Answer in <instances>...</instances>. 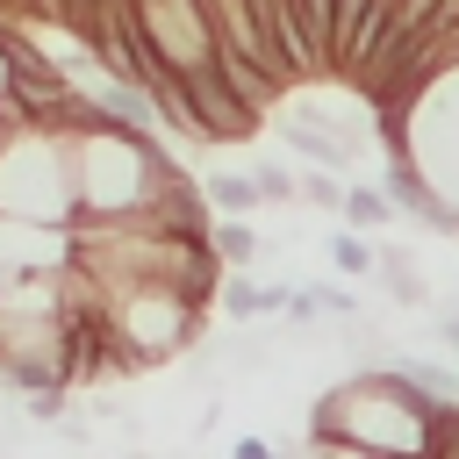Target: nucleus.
I'll use <instances>...</instances> for the list:
<instances>
[{
    "label": "nucleus",
    "mask_w": 459,
    "mask_h": 459,
    "mask_svg": "<svg viewBox=\"0 0 459 459\" xmlns=\"http://www.w3.org/2000/svg\"><path fill=\"white\" fill-rule=\"evenodd\" d=\"M280 143H287L294 158H308L316 172H344V165L359 158L351 136H337L330 122H308V115H280Z\"/></svg>",
    "instance_id": "nucleus-7"
},
{
    "label": "nucleus",
    "mask_w": 459,
    "mask_h": 459,
    "mask_svg": "<svg viewBox=\"0 0 459 459\" xmlns=\"http://www.w3.org/2000/svg\"><path fill=\"white\" fill-rule=\"evenodd\" d=\"M29 22H57L65 29V0H29Z\"/></svg>",
    "instance_id": "nucleus-21"
},
{
    "label": "nucleus",
    "mask_w": 459,
    "mask_h": 459,
    "mask_svg": "<svg viewBox=\"0 0 459 459\" xmlns=\"http://www.w3.org/2000/svg\"><path fill=\"white\" fill-rule=\"evenodd\" d=\"M100 316L115 337V366H165L208 337L201 301L179 287H115V294H100Z\"/></svg>",
    "instance_id": "nucleus-4"
},
{
    "label": "nucleus",
    "mask_w": 459,
    "mask_h": 459,
    "mask_svg": "<svg viewBox=\"0 0 459 459\" xmlns=\"http://www.w3.org/2000/svg\"><path fill=\"white\" fill-rule=\"evenodd\" d=\"M287 7V36L301 57V79L337 72V0H280Z\"/></svg>",
    "instance_id": "nucleus-6"
},
{
    "label": "nucleus",
    "mask_w": 459,
    "mask_h": 459,
    "mask_svg": "<svg viewBox=\"0 0 459 459\" xmlns=\"http://www.w3.org/2000/svg\"><path fill=\"white\" fill-rule=\"evenodd\" d=\"M65 394L72 387H36V394H22V416L29 423H65Z\"/></svg>",
    "instance_id": "nucleus-16"
},
{
    "label": "nucleus",
    "mask_w": 459,
    "mask_h": 459,
    "mask_svg": "<svg viewBox=\"0 0 459 459\" xmlns=\"http://www.w3.org/2000/svg\"><path fill=\"white\" fill-rule=\"evenodd\" d=\"M201 201H208L215 215H251V208H258V179H251V172H208V179H201Z\"/></svg>",
    "instance_id": "nucleus-11"
},
{
    "label": "nucleus",
    "mask_w": 459,
    "mask_h": 459,
    "mask_svg": "<svg viewBox=\"0 0 459 459\" xmlns=\"http://www.w3.org/2000/svg\"><path fill=\"white\" fill-rule=\"evenodd\" d=\"M14 93V29H0V100Z\"/></svg>",
    "instance_id": "nucleus-19"
},
{
    "label": "nucleus",
    "mask_w": 459,
    "mask_h": 459,
    "mask_svg": "<svg viewBox=\"0 0 459 459\" xmlns=\"http://www.w3.org/2000/svg\"><path fill=\"white\" fill-rule=\"evenodd\" d=\"M394 366H402L437 409H459V373H452V366H430V359H394Z\"/></svg>",
    "instance_id": "nucleus-13"
},
{
    "label": "nucleus",
    "mask_w": 459,
    "mask_h": 459,
    "mask_svg": "<svg viewBox=\"0 0 459 459\" xmlns=\"http://www.w3.org/2000/svg\"><path fill=\"white\" fill-rule=\"evenodd\" d=\"M230 459H308V445H301V452H280L273 437H237V445H230Z\"/></svg>",
    "instance_id": "nucleus-18"
},
{
    "label": "nucleus",
    "mask_w": 459,
    "mask_h": 459,
    "mask_svg": "<svg viewBox=\"0 0 459 459\" xmlns=\"http://www.w3.org/2000/svg\"><path fill=\"white\" fill-rule=\"evenodd\" d=\"M65 158H72V194H79V222H122V215H151L179 179V165L158 151L151 129H122V122H65Z\"/></svg>",
    "instance_id": "nucleus-2"
},
{
    "label": "nucleus",
    "mask_w": 459,
    "mask_h": 459,
    "mask_svg": "<svg viewBox=\"0 0 459 459\" xmlns=\"http://www.w3.org/2000/svg\"><path fill=\"white\" fill-rule=\"evenodd\" d=\"M179 100H186L201 143H237V136L258 129V108L222 79V65H208V72H179Z\"/></svg>",
    "instance_id": "nucleus-5"
},
{
    "label": "nucleus",
    "mask_w": 459,
    "mask_h": 459,
    "mask_svg": "<svg viewBox=\"0 0 459 459\" xmlns=\"http://www.w3.org/2000/svg\"><path fill=\"white\" fill-rule=\"evenodd\" d=\"M373 273L387 280V294H394L402 308H423V280H416V258H409L402 244H373Z\"/></svg>",
    "instance_id": "nucleus-10"
},
{
    "label": "nucleus",
    "mask_w": 459,
    "mask_h": 459,
    "mask_svg": "<svg viewBox=\"0 0 459 459\" xmlns=\"http://www.w3.org/2000/svg\"><path fill=\"white\" fill-rule=\"evenodd\" d=\"M330 265H337L344 280H373V244H366L359 230H337V237H330Z\"/></svg>",
    "instance_id": "nucleus-14"
},
{
    "label": "nucleus",
    "mask_w": 459,
    "mask_h": 459,
    "mask_svg": "<svg viewBox=\"0 0 459 459\" xmlns=\"http://www.w3.org/2000/svg\"><path fill=\"white\" fill-rule=\"evenodd\" d=\"M301 201H316V208H337V215H344V186H337L330 172H316V165L301 172Z\"/></svg>",
    "instance_id": "nucleus-17"
},
{
    "label": "nucleus",
    "mask_w": 459,
    "mask_h": 459,
    "mask_svg": "<svg viewBox=\"0 0 459 459\" xmlns=\"http://www.w3.org/2000/svg\"><path fill=\"white\" fill-rule=\"evenodd\" d=\"M208 244H215V258H222V273H251V265L265 258V244H258V230H251V215H222V222H208Z\"/></svg>",
    "instance_id": "nucleus-9"
},
{
    "label": "nucleus",
    "mask_w": 459,
    "mask_h": 459,
    "mask_svg": "<svg viewBox=\"0 0 459 459\" xmlns=\"http://www.w3.org/2000/svg\"><path fill=\"white\" fill-rule=\"evenodd\" d=\"M316 459H394V452H366V445H308Z\"/></svg>",
    "instance_id": "nucleus-20"
},
{
    "label": "nucleus",
    "mask_w": 459,
    "mask_h": 459,
    "mask_svg": "<svg viewBox=\"0 0 459 459\" xmlns=\"http://www.w3.org/2000/svg\"><path fill=\"white\" fill-rule=\"evenodd\" d=\"M215 301H222V316H230V323H258V316H287V301H294V280H251V273H222V287H215Z\"/></svg>",
    "instance_id": "nucleus-8"
},
{
    "label": "nucleus",
    "mask_w": 459,
    "mask_h": 459,
    "mask_svg": "<svg viewBox=\"0 0 459 459\" xmlns=\"http://www.w3.org/2000/svg\"><path fill=\"white\" fill-rule=\"evenodd\" d=\"M251 179H258V201H301V179H294L280 158H258Z\"/></svg>",
    "instance_id": "nucleus-15"
},
{
    "label": "nucleus",
    "mask_w": 459,
    "mask_h": 459,
    "mask_svg": "<svg viewBox=\"0 0 459 459\" xmlns=\"http://www.w3.org/2000/svg\"><path fill=\"white\" fill-rule=\"evenodd\" d=\"M445 416L452 409H437L402 366H373L308 409V445H366V452H394V459H430Z\"/></svg>",
    "instance_id": "nucleus-1"
},
{
    "label": "nucleus",
    "mask_w": 459,
    "mask_h": 459,
    "mask_svg": "<svg viewBox=\"0 0 459 459\" xmlns=\"http://www.w3.org/2000/svg\"><path fill=\"white\" fill-rule=\"evenodd\" d=\"M402 208H394V194L387 186H344V222L351 230H387Z\"/></svg>",
    "instance_id": "nucleus-12"
},
{
    "label": "nucleus",
    "mask_w": 459,
    "mask_h": 459,
    "mask_svg": "<svg viewBox=\"0 0 459 459\" xmlns=\"http://www.w3.org/2000/svg\"><path fill=\"white\" fill-rule=\"evenodd\" d=\"M0 222H29V230H72L79 222L65 129H43V122L0 129Z\"/></svg>",
    "instance_id": "nucleus-3"
}]
</instances>
